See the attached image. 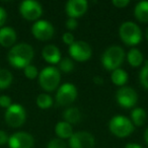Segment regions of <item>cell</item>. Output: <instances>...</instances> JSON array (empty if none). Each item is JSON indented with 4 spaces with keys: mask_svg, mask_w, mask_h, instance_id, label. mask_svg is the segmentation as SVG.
<instances>
[{
    "mask_svg": "<svg viewBox=\"0 0 148 148\" xmlns=\"http://www.w3.org/2000/svg\"><path fill=\"white\" fill-rule=\"evenodd\" d=\"M35 52L34 48L27 43H21L11 47L7 54V60L12 67L23 69L27 65H31Z\"/></svg>",
    "mask_w": 148,
    "mask_h": 148,
    "instance_id": "obj_1",
    "label": "cell"
},
{
    "mask_svg": "<svg viewBox=\"0 0 148 148\" xmlns=\"http://www.w3.org/2000/svg\"><path fill=\"white\" fill-rule=\"evenodd\" d=\"M101 64L103 68L109 71L120 68L125 60V51L122 47L117 45H113L107 48L106 51L101 55Z\"/></svg>",
    "mask_w": 148,
    "mask_h": 148,
    "instance_id": "obj_2",
    "label": "cell"
},
{
    "mask_svg": "<svg viewBox=\"0 0 148 148\" xmlns=\"http://www.w3.org/2000/svg\"><path fill=\"white\" fill-rule=\"evenodd\" d=\"M119 36L127 46H136L142 41V32L139 25L133 21H125L120 25Z\"/></svg>",
    "mask_w": 148,
    "mask_h": 148,
    "instance_id": "obj_3",
    "label": "cell"
},
{
    "mask_svg": "<svg viewBox=\"0 0 148 148\" xmlns=\"http://www.w3.org/2000/svg\"><path fill=\"white\" fill-rule=\"evenodd\" d=\"M61 81V74L58 68L49 66L39 73V83L41 87L46 91H54L58 88Z\"/></svg>",
    "mask_w": 148,
    "mask_h": 148,
    "instance_id": "obj_4",
    "label": "cell"
},
{
    "mask_svg": "<svg viewBox=\"0 0 148 148\" xmlns=\"http://www.w3.org/2000/svg\"><path fill=\"white\" fill-rule=\"evenodd\" d=\"M109 129L118 138H125L134 132V125L131 120L124 116H115L109 122Z\"/></svg>",
    "mask_w": 148,
    "mask_h": 148,
    "instance_id": "obj_5",
    "label": "cell"
},
{
    "mask_svg": "<svg viewBox=\"0 0 148 148\" xmlns=\"http://www.w3.org/2000/svg\"><path fill=\"white\" fill-rule=\"evenodd\" d=\"M4 119L9 127L18 128L23 126L27 119L25 108L19 103H12L4 114Z\"/></svg>",
    "mask_w": 148,
    "mask_h": 148,
    "instance_id": "obj_6",
    "label": "cell"
},
{
    "mask_svg": "<svg viewBox=\"0 0 148 148\" xmlns=\"http://www.w3.org/2000/svg\"><path fill=\"white\" fill-rule=\"evenodd\" d=\"M77 95L78 91L75 85L72 83H64L58 88L56 92V103L60 107L70 106L77 99Z\"/></svg>",
    "mask_w": 148,
    "mask_h": 148,
    "instance_id": "obj_7",
    "label": "cell"
},
{
    "mask_svg": "<svg viewBox=\"0 0 148 148\" xmlns=\"http://www.w3.org/2000/svg\"><path fill=\"white\" fill-rule=\"evenodd\" d=\"M19 12L27 21H38L43 14V7L35 0H25L19 5Z\"/></svg>",
    "mask_w": 148,
    "mask_h": 148,
    "instance_id": "obj_8",
    "label": "cell"
},
{
    "mask_svg": "<svg viewBox=\"0 0 148 148\" xmlns=\"http://www.w3.org/2000/svg\"><path fill=\"white\" fill-rule=\"evenodd\" d=\"M70 57L78 62H85L90 59L92 55V49L90 45L84 41H75L68 49Z\"/></svg>",
    "mask_w": 148,
    "mask_h": 148,
    "instance_id": "obj_9",
    "label": "cell"
},
{
    "mask_svg": "<svg viewBox=\"0 0 148 148\" xmlns=\"http://www.w3.org/2000/svg\"><path fill=\"white\" fill-rule=\"evenodd\" d=\"M55 29L50 21H37L32 27V34L37 40L42 42L49 41L53 38Z\"/></svg>",
    "mask_w": 148,
    "mask_h": 148,
    "instance_id": "obj_10",
    "label": "cell"
},
{
    "mask_svg": "<svg viewBox=\"0 0 148 148\" xmlns=\"http://www.w3.org/2000/svg\"><path fill=\"white\" fill-rule=\"evenodd\" d=\"M117 103L125 109H131L137 103L138 95L132 87L122 86L116 92Z\"/></svg>",
    "mask_w": 148,
    "mask_h": 148,
    "instance_id": "obj_11",
    "label": "cell"
},
{
    "mask_svg": "<svg viewBox=\"0 0 148 148\" xmlns=\"http://www.w3.org/2000/svg\"><path fill=\"white\" fill-rule=\"evenodd\" d=\"M95 140L92 134L86 131H80L73 133L69 138L70 148H93Z\"/></svg>",
    "mask_w": 148,
    "mask_h": 148,
    "instance_id": "obj_12",
    "label": "cell"
},
{
    "mask_svg": "<svg viewBox=\"0 0 148 148\" xmlns=\"http://www.w3.org/2000/svg\"><path fill=\"white\" fill-rule=\"evenodd\" d=\"M7 144L9 148H33L35 139L27 132H16L9 136Z\"/></svg>",
    "mask_w": 148,
    "mask_h": 148,
    "instance_id": "obj_13",
    "label": "cell"
},
{
    "mask_svg": "<svg viewBox=\"0 0 148 148\" xmlns=\"http://www.w3.org/2000/svg\"><path fill=\"white\" fill-rule=\"evenodd\" d=\"M88 9L86 0H69L65 5V12L69 18H79Z\"/></svg>",
    "mask_w": 148,
    "mask_h": 148,
    "instance_id": "obj_14",
    "label": "cell"
},
{
    "mask_svg": "<svg viewBox=\"0 0 148 148\" xmlns=\"http://www.w3.org/2000/svg\"><path fill=\"white\" fill-rule=\"evenodd\" d=\"M16 33L10 27H2L0 29V45L4 48L13 47L16 42Z\"/></svg>",
    "mask_w": 148,
    "mask_h": 148,
    "instance_id": "obj_15",
    "label": "cell"
},
{
    "mask_svg": "<svg viewBox=\"0 0 148 148\" xmlns=\"http://www.w3.org/2000/svg\"><path fill=\"white\" fill-rule=\"evenodd\" d=\"M42 57L47 63L58 64L61 60V52L55 45H47L42 50Z\"/></svg>",
    "mask_w": 148,
    "mask_h": 148,
    "instance_id": "obj_16",
    "label": "cell"
},
{
    "mask_svg": "<svg viewBox=\"0 0 148 148\" xmlns=\"http://www.w3.org/2000/svg\"><path fill=\"white\" fill-rule=\"evenodd\" d=\"M55 133L60 139H69L72 135H73V128L72 125L68 124L67 122H58L55 126Z\"/></svg>",
    "mask_w": 148,
    "mask_h": 148,
    "instance_id": "obj_17",
    "label": "cell"
},
{
    "mask_svg": "<svg viewBox=\"0 0 148 148\" xmlns=\"http://www.w3.org/2000/svg\"><path fill=\"white\" fill-rule=\"evenodd\" d=\"M134 15L140 23H148V1H140L136 4Z\"/></svg>",
    "mask_w": 148,
    "mask_h": 148,
    "instance_id": "obj_18",
    "label": "cell"
},
{
    "mask_svg": "<svg viewBox=\"0 0 148 148\" xmlns=\"http://www.w3.org/2000/svg\"><path fill=\"white\" fill-rule=\"evenodd\" d=\"M128 73L122 68H118V69L112 71L111 74V80L117 86H125V84L128 82Z\"/></svg>",
    "mask_w": 148,
    "mask_h": 148,
    "instance_id": "obj_19",
    "label": "cell"
},
{
    "mask_svg": "<svg viewBox=\"0 0 148 148\" xmlns=\"http://www.w3.org/2000/svg\"><path fill=\"white\" fill-rule=\"evenodd\" d=\"M64 122H67L70 125L77 124L81 120V113L77 108H68L64 111L63 114Z\"/></svg>",
    "mask_w": 148,
    "mask_h": 148,
    "instance_id": "obj_20",
    "label": "cell"
},
{
    "mask_svg": "<svg viewBox=\"0 0 148 148\" xmlns=\"http://www.w3.org/2000/svg\"><path fill=\"white\" fill-rule=\"evenodd\" d=\"M143 54L136 48H132L127 54V61L132 67H139L143 63Z\"/></svg>",
    "mask_w": 148,
    "mask_h": 148,
    "instance_id": "obj_21",
    "label": "cell"
},
{
    "mask_svg": "<svg viewBox=\"0 0 148 148\" xmlns=\"http://www.w3.org/2000/svg\"><path fill=\"white\" fill-rule=\"evenodd\" d=\"M146 119H147V114L145 110L142 108H135L131 112V122L134 126H137V127L143 126L146 122Z\"/></svg>",
    "mask_w": 148,
    "mask_h": 148,
    "instance_id": "obj_22",
    "label": "cell"
},
{
    "mask_svg": "<svg viewBox=\"0 0 148 148\" xmlns=\"http://www.w3.org/2000/svg\"><path fill=\"white\" fill-rule=\"evenodd\" d=\"M13 76L9 70L0 69V89H5L12 83Z\"/></svg>",
    "mask_w": 148,
    "mask_h": 148,
    "instance_id": "obj_23",
    "label": "cell"
},
{
    "mask_svg": "<svg viewBox=\"0 0 148 148\" xmlns=\"http://www.w3.org/2000/svg\"><path fill=\"white\" fill-rule=\"evenodd\" d=\"M37 106L42 110H47L52 107L53 105V99L51 95H47V93H41L38 95L37 99H36Z\"/></svg>",
    "mask_w": 148,
    "mask_h": 148,
    "instance_id": "obj_24",
    "label": "cell"
},
{
    "mask_svg": "<svg viewBox=\"0 0 148 148\" xmlns=\"http://www.w3.org/2000/svg\"><path fill=\"white\" fill-rule=\"evenodd\" d=\"M58 64H59V71L61 70L64 73H70L74 69V63L70 58L61 59Z\"/></svg>",
    "mask_w": 148,
    "mask_h": 148,
    "instance_id": "obj_25",
    "label": "cell"
},
{
    "mask_svg": "<svg viewBox=\"0 0 148 148\" xmlns=\"http://www.w3.org/2000/svg\"><path fill=\"white\" fill-rule=\"evenodd\" d=\"M139 80L142 86H143L146 90H148V61L145 62V65L140 70Z\"/></svg>",
    "mask_w": 148,
    "mask_h": 148,
    "instance_id": "obj_26",
    "label": "cell"
},
{
    "mask_svg": "<svg viewBox=\"0 0 148 148\" xmlns=\"http://www.w3.org/2000/svg\"><path fill=\"white\" fill-rule=\"evenodd\" d=\"M23 73H25V76L29 79H35L36 77L39 76V71H38L37 67L32 64L23 68Z\"/></svg>",
    "mask_w": 148,
    "mask_h": 148,
    "instance_id": "obj_27",
    "label": "cell"
},
{
    "mask_svg": "<svg viewBox=\"0 0 148 148\" xmlns=\"http://www.w3.org/2000/svg\"><path fill=\"white\" fill-rule=\"evenodd\" d=\"M47 148H67L66 143L60 138H54L50 140L47 145Z\"/></svg>",
    "mask_w": 148,
    "mask_h": 148,
    "instance_id": "obj_28",
    "label": "cell"
},
{
    "mask_svg": "<svg viewBox=\"0 0 148 148\" xmlns=\"http://www.w3.org/2000/svg\"><path fill=\"white\" fill-rule=\"evenodd\" d=\"M11 105H12V101H11V99L8 95H0V107L6 110Z\"/></svg>",
    "mask_w": 148,
    "mask_h": 148,
    "instance_id": "obj_29",
    "label": "cell"
},
{
    "mask_svg": "<svg viewBox=\"0 0 148 148\" xmlns=\"http://www.w3.org/2000/svg\"><path fill=\"white\" fill-rule=\"evenodd\" d=\"M62 41H63L64 44L68 45L69 47L72 45V44L75 43V39H74V36L72 35L71 33H65V34H63V36H62Z\"/></svg>",
    "mask_w": 148,
    "mask_h": 148,
    "instance_id": "obj_30",
    "label": "cell"
},
{
    "mask_svg": "<svg viewBox=\"0 0 148 148\" xmlns=\"http://www.w3.org/2000/svg\"><path fill=\"white\" fill-rule=\"evenodd\" d=\"M65 27L66 29H70V31H73L78 27V21L75 18H68L65 23Z\"/></svg>",
    "mask_w": 148,
    "mask_h": 148,
    "instance_id": "obj_31",
    "label": "cell"
},
{
    "mask_svg": "<svg viewBox=\"0 0 148 148\" xmlns=\"http://www.w3.org/2000/svg\"><path fill=\"white\" fill-rule=\"evenodd\" d=\"M112 3L117 8H125L130 4V0H113Z\"/></svg>",
    "mask_w": 148,
    "mask_h": 148,
    "instance_id": "obj_32",
    "label": "cell"
},
{
    "mask_svg": "<svg viewBox=\"0 0 148 148\" xmlns=\"http://www.w3.org/2000/svg\"><path fill=\"white\" fill-rule=\"evenodd\" d=\"M7 19V13H6V10H5L3 7L0 6V29L3 27V25L5 23Z\"/></svg>",
    "mask_w": 148,
    "mask_h": 148,
    "instance_id": "obj_33",
    "label": "cell"
},
{
    "mask_svg": "<svg viewBox=\"0 0 148 148\" xmlns=\"http://www.w3.org/2000/svg\"><path fill=\"white\" fill-rule=\"evenodd\" d=\"M9 136L7 135V133L3 130H0V145H5L6 143H8Z\"/></svg>",
    "mask_w": 148,
    "mask_h": 148,
    "instance_id": "obj_34",
    "label": "cell"
},
{
    "mask_svg": "<svg viewBox=\"0 0 148 148\" xmlns=\"http://www.w3.org/2000/svg\"><path fill=\"white\" fill-rule=\"evenodd\" d=\"M125 148H142V146L138 143H127Z\"/></svg>",
    "mask_w": 148,
    "mask_h": 148,
    "instance_id": "obj_35",
    "label": "cell"
},
{
    "mask_svg": "<svg viewBox=\"0 0 148 148\" xmlns=\"http://www.w3.org/2000/svg\"><path fill=\"white\" fill-rule=\"evenodd\" d=\"M93 82H95V84H103V77H101V76H95V77H93Z\"/></svg>",
    "mask_w": 148,
    "mask_h": 148,
    "instance_id": "obj_36",
    "label": "cell"
},
{
    "mask_svg": "<svg viewBox=\"0 0 148 148\" xmlns=\"http://www.w3.org/2000/svg\"><path fill=\"white\" fill-rule=\"evenodd\" d=\"M144 140H145L146 144L148 145V127L146 128L145 132H144Z\"/></svg>",
    "mask_w": 148,
    "mask_h": 148,
    "instance_id": "obj_37",
    "label": "cell"
},
{
    "mask_svg": "<svg viewBox=\"0 0 148 148\" xmlns=\"http://www.w3.org/2000/svg\"><path fill=\"white\" fill-rule=\"evenodd\" d=\"M145 37H146V40L148 41V27H147V29H146V31H145Z\"/></svg>",
    "mask_w": 148,
    "mask_h": 148,
    "instance_id": "obj_38",
    "label": "cell"
}]
</instances>
